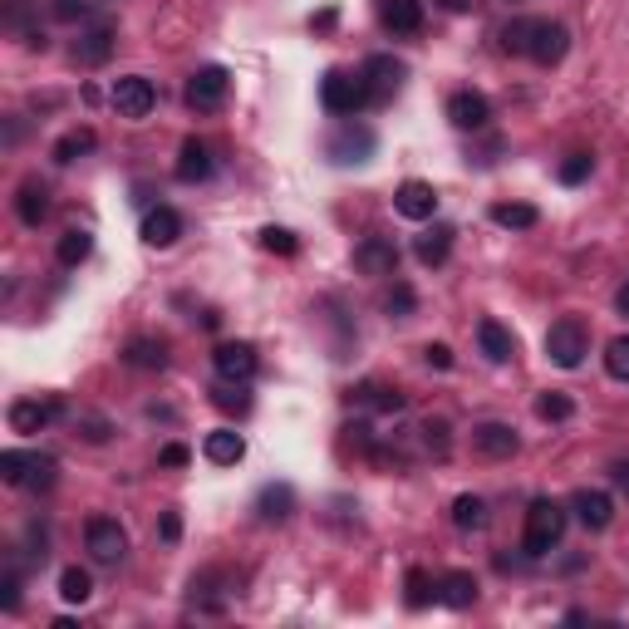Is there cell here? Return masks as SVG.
Wrapping results in <instances>:
<instances>
[{
    "label": "cell",
    "instance_id": "22",
    "mask_svg": "<svg viewBox=\"0 0 629 629\" xmlns=\"http://www.w3.org/2000/svg\"><path fill=\"white\" fill-rule=\"evenodd\" d=\"M256 516L261 521H290L295 516V487L290 482H266L256 492Z\"/></svg>",
    "mask_w": 629,
    "mask_h": 629
},
{
    "label": "cell",
    "instance_id": "32",
    "mask_svg": "<svg viewBox=\"0 0 629 629\" xmlns=\"http://www.w3.org/2000/svg\"><path fill=\"white\" fill-rule=\"evenodd\" d=\"M89 251H94V236H89L84 227H69L64 236H59V246H55L59 266H84V261H89Z\"/></svg>",
    "mask_w": 629,
    "mask_h": 629
},
{
    "label": "cell",
    "instance_id": "13",
    "mask_svg": "<svg viewBox=\"0 0 629 629\" xmlns=\"http://www.w3.org/2000/svg\"><path fill=\"white\" fill-rule=\"evenodd\" d=\"M448 118H453V128H462V133H477V128L492 123V104H487V94H477V89H458V94L448 99Z\"/></svg>",
    "mask_w": 629,
    "mask_h": 629
},
{
    "label": "cell",
    "instance_id": "9",
    "mask_svg": "<svg viewBox=\"0 0 629 629\" xmlns=\"http://www.w3.org/2000/svg\"><path fill=\"white\" fill-rule=\"evenodd\" d=\"M571 50V30L561 25V20H531V45H526V55L536 59V64H561Z\"/></svg>",
    "mask_w": 629,
    "mask_h": 629
},
{
    "label": "cell",
    "instance_id": "34",
    "mask_svg": "<svg viewBox=\"0 0 629 629\" xmlns=\"http://www.w3.org/2000/svg\"><path fill=\"white\" fill-rule=\"evenodd\" d=\"M453 526L458 531H482L487 526V502L472 497V492H462L458 502H453Z\"/></svg>",
    "mask_w": 629,
    "mask_h": 629
},
{
    "label": "cell",
    "instance_id": "26",
    "mask_svg": "<svg viewBox=\"0 0 629 629\" xmlns=\"http://www.w3.org/2000/svg\"><path fill=\"white\" fill-rule=\"evenodd\" d=\"M109 55H114V25H94V30H84L74 40V59L79 64H104Z\"/></svg>",
    "mask_w": 629,
    "mask_h": 629
},
{
    "label": "cell",
    "instance_id": "1",
    "mask_svg": "<svg viewBox=\"0 0 629 629\" xmlns=\"http://www.w3.org/2000/svg\"><path fill=\"white\" fill-rule=\"evenodd\" d=\"M566 521H571V512H566L561 502H551V497H536V502L526 507V531H521V551H526L531 561L551 556V551L561 546V536H566Z\"/></svg>",
    "mask_w": 629,
    "mask_h": 629
},
{
    "label": "cell",
    "instance_id": "42",
    "mask_svg": "<svg viewBox=\"0 0 629 629\" xmlns=\"http://www.w3.org/2000/svg\"><path fill=\"white\" fill-rule=\"evenodd\" d=\"M261 246H266L271 256H295V251H300V236L286 227H266L261 231Z\"/></svg>",
    "mask_w": 629,
    "mask_h": 629
},
{
    "label": "cell",
    "instance_id": "11",
    "mask_svg": "<svg viewBox=\"0 0 629 629\" xmlns=\"http://www.w3.org/2000/svg\"><path fill=\"white\" fill-rule=\"evenodd\" d=\"M394 212L408 217V222H433V217H438V192H433V182L408 177L399 192H394Z\"/></svg>",
    "mask_w": 629,
    "mask_h": 629
},
{
    "label": "cell",
    "instance_id": "28",
    "mask_svg": "<svg viewBox=\"0 0 629 629\" xmlns=\"http://www.w3.org/2000/svg\"><path fill=\"white\" fill-rule=\"evenodd\" d=\"M369 153H374V133H369V128H344L340 138L330 143V158H335V163H364Z\"/></svg>",
    "mask_w": 629,
    "mask_h": 629
},
{
    "label": "cell",
    "instance_id": "10",
    "mask_svg": "<svg viewBox=\"0 0 629 629\" xmlns=\"http://www.w3.org/2000/svg\"><path fill=\"white\" fill-rule=\"evenodd\" d=\"M59 413H64L59 399H15L10 403V428H15L20 438H35V433H45V428L55 423Z\"/></svg>",
    "mask_w": 629,
    "mask_h": 629
},
{
    "label": "cell",
    "instance_id": "47",
    "mask_svg": "<svg viewBox=\"0 0 629 629\" xmlns=\"http://www.w3.org/2000/svg\"><path fill=\"white\" fill-rule=\"evenodd\" d=\"M0 610H5V615H15V610H20V575H15V571L0 575Z\"/></svg>",
    "mask_w": 629,
    "mask_h": 629
},
{
    "label": "cell",
    "instance_id": "20",
    "mask_svg": "<svg viewBox=\"0 0 629 629\" xmlns=\"http://www.w3.org/2000/svg\"><path fill=\"white\" fill-rule=\"evenodd\" d=\"M123 364H128V369H148V374L168 369V340H153V335L128 340L123 344Z\"/></svg>",
    "mask_w": 629,
    "mask_h": 629
},
{
    "label": "cell",
    "instance_id": "8",
    "mask_svg": "<svg viewBox=\"0 0 629 629\" xmlns=\"http://www.w3.org/2000/svg\"><path fill=\"white\" fill-rule=\"evenodd\" d=\"M354 271L379 276V281L399 276V246H394V236H364L354 246Z\"/></svg>",
    "mask_w": 629,
    "mask_h": 629
},
{
    "label": "cell",
    "instance_id": "30",
    "mask_svg": "<svg viewBox=\"0 0 629 629\" xmlns=\"http://www.w3.org/2000/svg\"><path fill=\"white\" fill-rule=\"evenodd\" d=\"M94 143H99V138H94V128H69V133L55 143V163H59V168H69V163L89 158V153H94Z\"/></svg>",
    "mask_w": 629,
    "mask_h": 629
},
{
    "label": "cell",
    "instance_id": "55",
    "mask_svg": "<svg viewBox=\"0 0 629 629\" xmlns=\"http://www.w3.org/2000/svg\"><path fill=\"white\" fill-rule=\"evenodd\" d=\"M433 5H438V10H448V15H462V10H467V0H433Z\"/></svg>",
    "mask_w": 629,
    "mask_h": 629
},
{
    "label": "cell",
    "instance_id": "5",
    "mask_svg": "<svg viewBox=\"0 0 629 629\" xmlns=\"http://www.w3.org/2000/svg\"><path fill=\"white\" fill-rule=\"evenodd\" d=\"M585 354H590V335H585L580 320H556V325L546 330V359H551L556 369H580Z\"/></svg>",
    "mask_w": 629,
    "mask_h": 629
},
{
    "label": "cell",
    "instance_id": "7",
    "mask_svg": "<svg viewBox=\"0 0 629 629\" xmlns=\"http://www.w3.org/2000/svg\"><path fill=\"white\" fill-rule=\"evenodd\" d=\"M109 104L118 109V118H148L153 114V104H158V89H153V79H143V74H128V79H114V94H109Z\"/></svg>",
    "mask_w": 629,
    "mask_h": 629
},
{
    "label": "cell",
    "instance_id": "4",
    "mask_svg": "<svg viewBox=\"0 0 629 629\" xmlns=\"http://www.w3.org/2000/svg\"><path fill=\"white\" fill-rule=\"evenodd\" d=\"M231 94V74L222 64H202V69H192V79H187V109H197V114H217L222 104H227Z\"/></svg>",
    "mask_w": 629,
    "mask_h": 629
},
{
    "label": "cell",
    "instance_id": "6",
    "mask_svg": "<svg viewBox=\"0 0 629 629\" xmlns=\"http://www.w3.org/2000/svg\"><path fill=\"white\" fill-rule=\"evenodd\" d=\"M212 369H217V379L251 384V379H256V369H261V359H256V344H246V340L217 344V349H212Z\"/></svg>",
    "mask_w": 629,
    "mask_h": 629
},
{
    "label": "cell",
    "instance_id": "33",
    "mask_svg": "<svg viewBox=\"0 0 629 629\" xmlns=\"http://www.w3.org/2000/svg\"><path fill=\"white\" fill-rule=\"evenodd\" d=\"M94 595V575L84 571V566H64L59 571V600L64 605H84Z\"/></svg>",
    "mask_w": 629,
    "mask_h": 629
},
{
    "label": "cell",
    "instance_id": "31",
    "mask_svg": "<svg viewBox=\"0 0 629 629\" xmlns=\"http://www.w3.org/2000/svg\"><path fill=\"white\" fill-rule=\"evenodd\" d=\"M492 222L502 231H531L541 222V212H536L531 202H497V207H492Z\"/></svg>",
    "mask_w": 629,
    "mask_h": 629
},
{
    "label": "cell",
    "instance_id": "56",
    "mask_svg": "<svg viewBox=\"0 0 629 629\" xmlns=\"http://www.w3.org/2000/svg\"><path fill=\"white\" fill-rule=\"evenodd\" d=\"M5 5H10V20H15V10H20V5H25V0H5Z\"/></svg>",
    "mask_w": 629,
    "mask_h": 629
},
{
    "label": "cell",
    "instance_id": "43",
    "mask_svg": "<svg viewBox=\"0 0 629 629\" xmlns=\"http://www.w3.org/2000/svg\"><path fill=\"white\" fill-rule=\"evenodd\" d=\"M526 45H531V20L502 25V50H507V55H526Z\"/></svg>",
    "mask_w": 629,
    "mask_h": 629
},
{
    "label": "cell",
    "instance_id": "53",
    "mask_svg": "<svg viewBox=\"0 0 629 629\" xmlns=\"http://www.w3.org/2000/svg\"><path fill=\"white\" fill-rule=\"evenodd\" d=\"M610 482L620 487V492H629V462L620 458V462H610Z\"/></svg>",
    "mask_w": 629,
    "mask_h": 629
},
{
    "label": "cell",
    "instance_id": "19",
    "mask_svg": "<svg viewBox=\"0 0 629 629\" xmlns=\"http://www.w3.org/2000/svg\"><path fill=\"white\" fill-rule=\"evenodd\" d=\"M477 349H482L492 364H512L516 359V335L502 325V320H482V325H477Z\"/></svg>",
    "mask_w": 629,
    "mask_h": 629
},
{
    "label": "cell",
    "instance_id": "14",
    "mask_svg": "<svg viewBox=\"0 0 629 629\" xmlns=\"http://www.w3.org/2000/svg\"><path fill=\"white\" fill-rule=\"evenodd\" d=\"M359 74H364V84L374 89V99H384V94H399V84L408 79V64L394 55H369Z\"/></svg>",
    "mask_w": 629,
    "mask_h": 629
},
{
    "label": "cell",
    "instance_id": "29",
    "mask_svg": "<svg viewBox=\"0 0 629 629\" xmlns=\"http://www.w3.org/2000/svg\"><path fill=\"white\" fill-rule=\"evenodd\" d=\"M354 408H374V413H403V394L399 389H384V384H359L349 389Z\"/></svg>",
    "mask_w": 629,
    "mask_h": 629
},
{
    "label": "cell",
    "instance_id": "17",
    "mask_svg": "<svg viewBox=\"0 0 629 629\" xmlns=\"http://www.w3.org/2000/svg\"><path fill=\"white\" fill-rule=\"evenodd\" d=\"M231 595H236V580H231L227 571L192 575V605H202V610H222Z\"/></svg>",
    "mask_w": 629,
    "mask_h": 629
},
{
    "label": "cell",
    "instance_id": "38",
    "mask_svg": "<svg viewBox=\"0 0 629 629\" xmlns=\"http://www.w3.org/2000/svg\"><path fill=\"white\" fill-rule=\"evenodd\" d=\"M413 310H418V295H413V286L394 281V286H389V295H384V315H389V320H408Z\"/></svg>",
    "mask_w": 629,
    "mask_h": 629
},
{
    "label": "cell",
    "instance_id": "49",
    "mask_svg": "<svg viewBox=\"0 0 629 629\" xmlns=\"http://www.w3.org/2000/svg\"><path fill=\"white\" fill-rule=\"evenodd\" d=\"M158 536H163V546H177V541H182V512H163Z\"/></svg>",
    "mask_w": 629,
    "mask_h": 629
},
{
    "label": "cell",
    "instance_id": "40",
    "mask_svg": "<svg viewBox=\"0 0 629 629\" xmlns=\"http://www.w3.org/2000/svg\"><path fill=\"white\" fill-rule=\"evenodd\" d=\"M25 472H30V453H20V448H5V453H0V477H5L10 487H25Z\"/></svg>",
    "mask_w": 629,
    "mask_h": 629
},
{
    "label": "cell",
    "instance_id": "2",
    "mask_svg": "<svg viewBox=\"0 0 629 629\" xmlns=\"http://www.w3.org/2000/svg\"><path fill=\"white\" fill-rule=\"evenodd\" d=\"M374 99V89L364 84V74H349V69H330L325 79H320V104H325V114L335 118H354L364 104Z\"/></svg>",
    "mask_w": 629,
    "mask_h": 629
},
{
    "label": "cell",
    "instance_id": "51",
    "mask_svg": "<svg viewBox=\"0 0 629 629\" xmlns=\"http://www.w3.org/2000/svg\"><path fill=\"white\" fill-rule=\"evenodd\" d=\"M89 0H55V20H84Z\"/></svg>",
    "mask_w": 629,
    "mask_h": 629
},
{
    "label": "cell",
    "instance_id": "15",
    "mask_svg": "<svg viewBox=\"0 0 629 629\" xmlns=\"http://www.w3.org/2000/svg\"><path fill=\"white\" fill-rule=\"evenodd\" d=\"M571 516L585 531H605V526L615 521V502H610L605 492H595V487H580L571 497Z\"/></svg>",
    "mask_w": 629,
    "mask_h": 629
},
{
    "label": "cell",
    "instance_id": "36",
    "mask_svg": "<svg viewBox=\"0 0 629 629\" xmlns=\"http://www.w3.org/2000/svg\"><path fill=\"white\" fill-rule=\"evenodd\" d=\"M55 472H59V462L50 458V453H30V472H25V487H30V492H50V487H55Z\"/></svg>",
    "mask_w": 629,
    "mask_h": 629
},
{
    "label": "cell",
    "instance_id": "52",
    "mask_svg": "<svg viewBox=\"0 0 629 629\" xmlns=\"http://www.w3.org/2000/svg\"><path fill=\"white\" fill-rule=\"evenodd\" d=\"M335 20H340V10L330 5V10H320V15H310V30H320V35H325V30H335Z\"/></svg>",
    "mask_w": 629,
    "mask_h": 629
},
{
    "label": "cell",
    "instance_id": "27",
    "mask_svg": "<svg viewBox=\"0 0 629 629\" xmlns=\"http://www.w3.org/2000/svg\"><path fill=\"white\" fill-rule=\"evenodd\" d=\"M453 236H458L453 227H433V231H423V236L413 241V256H418L423 266H443V261L453 256Z\"/></svg>",
    "mask_w": 629,
    "mask_h": 629
},
{
    "label": "cell",
    "instance_id": "18",
    "mask_svg": "<svg viewBox=\"0 0 629 629\" xmlns=\"http://www.w3.org/2000/svg\"><path fill=\"white\" fill-rule=\"evenodd\" d=\"M379 20L394 35H418L423 30V0H379Z\"/></svg>",
    "mask_w": 629,
    "mask_h": 629
},
{
    "label": "cell",
    "instance_id": "46",
    "mask_svg": "<svg viewBox=\"0 0 629 629\" xmlns=\"http://www.w3.org/2000/svg\"><path fill=\"white\" fill-rule=\"evenodd\" d=\"M74 423H79V433H84L89 443H109V433H114V428H109V418H99V413H79Z\"/></svg>",
    "mask_w": 629,
    "mask_h": 629
},
{
    "label": "cell",
    "instance_id": "24",
    "mask_svg": "<svg viewBox=\"0 0 629 629\" xmlns=\"http://www.w3.org/2000/svg\"><path fill=\"white\" fill-rule=\"evenodd\" d=\"M177 236H182V217H177L172 207H148V212H143V241H148V246L163 251Z\"/></svg>",
    "mask_w": 629,
    "mask_h": 629
},
{
    "label": "cell",
    "instance_id": "23",
    "mask_svg": "<svg viewBox=\"0 0 629 629\" xmlns=\"http://www.w3.org/2000/svg\"><path fill=\"white\" fill-rule=\"evenodd\" d=\"M438 600H443L448 610H472V605H477V575L472 571L438 575Z\"/></svg>",
    "mask_w": 629,
    "mask_h": 629
},
{
    "label": "cell",
    "instance_id": "12",
    "mask_svg": "<svg viewBox=\"0 0 629 629\" xmlns=\"http://www.w3.org/2000/svg\"><path fill=\"white\" fill-rule=\"evenodd\" d=\"M472 448H477L482 458L507 462L521 453V438H516L512 423H477V428H472Z\"/></svg>",
    "mask_w": 629,
    "mask_h": 629
},
{
    "label": "cell",
    "instance_id": "39",
    "mask_svg": "<svg viewBox=\"0 0 629 629\" xmlns=\"http://www.w3.org/2000/svg\"><path fill=\"white\" fill-rule=\"evenodd\" d=\"M571 413H575L571 394H556V389H551V394H541V399H536V418H541V423H566Z\"/></svg>",
    "mask_w": 629,
    "mask_h": 629
},
{
    "label": "cell",
    "instance_id": "25",
    "mask_svg": "<svg viewBox=\"0 0 629 629\" xmlns=\"http://www.w3.org/2000/svg\"><path fill=\"white\" fill-rule=\"evenodd\" d=\"M15 217H20L25 227H40V222L50 217V192H45L40 182H20V192H15Z\"/></svg>",
    "mask_w": 629,
    "mask_h": 629
},
{
    "label": "cell",
    "instance_id": "35",
    "mask_svg": "<svg viewBox=\"0 0 629 629\" xmlns=\"http://www.w3.org/2000/svg\"><path fill=\"white\" fill-rule=\"evenodd\" d=\"M403 600H408V610H423L428 600H438V585H433V575L413 566V571L403 575Z\"/></svg>",
    "mask_w": 629,
    "mask_h": 629
},
{
    "label": "cell",
    "instance_id": "41",
    "mask_svg": "<svg viewBox=\"0 0 629 629\" xmlns=\"http://www.w3.org/2000/svg\"><path fill=\"white\" fill-rule=\"evenodd\" d=\"M605 369H610V379L629 384V335L610 340V349H605Z\"/></svg>",
    "mask_w": 629,
    "mask_h": 629
},
{
    "label": "cell",
    "instance_id": "3",
    "mask_svg": "<svg viewBox=\"0 0 629 629\" xmlns=\"http://www.w3.org/2000/svg\"><path fill=\"white\" fill-rule=\"evenodd\" d=\"M84 551L99 566H118L128 556V531L118 526V516H89L84 521Z\"/></svg>",
    "mask_w": 629,
    "mask_h": 629
},
{
    "label": "cell",
    "instance_id": "44",
    "mask_svg": "<svg viewBox=\"0 0 629 629\" xmlns=\"http://www.w3.org/2000/svg\"><path fill=\"white\" fill-rule=\"evenodd\" d=\"M590 172H595V158H590V153H571V158L561 163V182H566V187H580Z\"/></svg>",
    "mask_w": 629,
    "mask_h": 629
},
{
    "label": "cell",
    "instance_id": "48",
    "mask_svg": "<svg viewBox=\"0 0 629 629\" xmlns=\"http://www.w3.org/2000/svg\"><path fill=\"white\" fill-rule=\"evenodd\" d=\"M423 364L428 369H453V349L448 344H423Z\"/></svg>",
    "mask_w": 629,
    "mask_h": 629
},
{
    "label": "cell",
    "instance_id": "16",
    "mask_svg": "<svg viewBox=\"0 0 629 629\" xmlns=\"http://www.w3.org/2000/svg\"><path fill=\"white\" fill-rule=\"evenodd\" d=\"M212 168H217V163H212V148H207V143H202V138H187V143H182V148H177V182H187V187H197V182H207V177H212Z\"/></svg>",
    "mask_w": 629,
    "mask_h": 629
},
{
    "label": "cell",
    "instance_id": "54",
    "mask_svg": "<svg viewBox=\"0 0 629 629\" xmlns=\"http://www.w3.org/2000/svg\"><path fill=\"white\" fill-rule=\"evenodd\" d=\"M615 310H620V315H625V320H629V281H625V286H620V290H615Z\"/></svg>",
    "mask_w": 629,
    "mask_h": 629
},
{
    "label": "cell",
    "instance_id": "45",
    "mask_svg": "<svg viewBox=\"0 0 629 629\" xmlns=\"http://www.w3.org/2000/svg\"><path fill=\"white\" fill-rule=\"evenodd\" d=\"M423 443H428L433 458L443 462L448 458V423H443V418H428V423H423Z\"/></svg>",
    "mask_w": 629,
    "mask_h": 629
},
{
    "label": "cell",
    "instance_id": "37",
    "mask_svg": "<svg viewBox=\"0 0 629 629\" xmlns=\"http://www.w3.org/2000/svg\"><path fill=\"white\" fill-rule=\"evenodd\" d=\"M212 403H217L222 413H251V394H246V384H231V379H222V384L212 389Z\"/></svg>",
    "mask_w": 629,
    "mask_h": 629
},
{
    "label": "cell",
    "instance_id": "50",
    "mask_svg": "<svg viewBox=\"0 0 629 629\" xmlns=\"http://www.w3.org/2000/svg\"><path fill=\"white\" fill-rule=\"evenodd\" d=\"M187 462H192V448H182V443H168V448L158 453V467H172V472L187 467Z\"/></svg>",
    "mask_w": 629,
    "mask_h": 629
},
{
    "label": "cell",
    "instance_id": "21",
    "mask_svg": "<svg viewBox=\"0 0 629 629\" xmlns=\"http://www.w3.org/2000/svg\"><path fill=\"white\" fill-rule=\"evenodd\" d=\"M202 458L212 462V467H236V462L246 458V438H241L236 428H217V433H207Z\"/></svg>",
    "mask_w": 629,
    "mask_h": 629
}]
</instances>
